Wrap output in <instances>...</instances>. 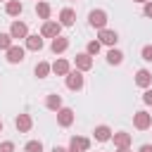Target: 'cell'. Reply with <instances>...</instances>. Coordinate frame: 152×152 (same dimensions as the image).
Returning <instances> with one entry per match:
<instances>
[{
	"mask_svg": "<svg viewBox=\"0 0 152 152\" xmlns=\"http://www.w3.org/2000/svg\"><path fill=\"white\" fill-rule=\"evenodd\" d=\"M88 24L95 26V28H104L107 26V12L104 10H93L88 14Z\"/></svg>",
	"mask_w": 152,
	"mask_h": 152,
	"instance_id": "1",
	"label": "cell"
},
{
	"mask_svg": "<svg viewBox=\"0 0 152 152\" xmlns=\"http://www.w3.org/2000/svg\"><path fill=\"white\" fill-rule=\"evenodd\" d=\"M59 31H62V26H59V21H43V28H40V36L43 38H57L59 36Z\"/></svg>",
	"mask_w": 152,
	"mask_h": 152,
	"instance_id": "2",
	"label": "cell"
},
{
	"mask_svg": "<svg viewBox=\"0 0 152 152\" xmlns=\"http://www.w3.org/2000/svg\"><path fill=\"white\" fill-rule=\"evenodd\" d=\"M66 88L69 90H81L83 88V71H69L66 74Z\"/></svg>",
	"mask_w": 152,
	"mask_h": 152,
	"instance_id": "3",
	"label": "cell"
},
{
	"mask_svg": "<svg viewBox=\"0 0 152 152\" xmlns=\"http://www.w3.org/2000/svg\"><path fill=\"white\" fill-rule=\"evenodd\" d=\"M57 124H59L62 128H69V126L74 124V109H71V107L57 109Z\"/></svg>",
	"mask_w": 152,
	"mask_h": 152,
	"instance_id": "4",
	"label": "cell"
},
{
	"mask_svg": "<svg viewBox=\"0 0 152 152\" xmlns=\"http://www.w3.org/2000/svg\"><path fill=\"white\" fill-rule=\"evenodd\" d=\"M133 126H135L138 131L150 128V126H152V114H147V112H135V114H133Z\"/></svg>",
	"mask_w": 152,
	"mask_h": 152,
	"instance_id": "5",
	"label": "cell"
},
{
	"mask_svg": "<svg viewBox=\"0 0 152 152\" xmlns=\"http://www.w3.org/2000/svg\"><path fill=\"white\" fill-rule=\"evenodd\" d=\"M97 40H100V45H109V48H114V45H116V40H119V36H116V31L100 28V36H97Z\"/></svg>",
	"mask_w": 152,
	"mask_h": 152,
	"instance_id": "6",
	"label": "cell"
},
{
	"mask_svg": "<svg viewBox=\"0 0 152 152\" xmlns=\"http://www.w3.org/2000/svg\"><path fill=\"white\" fill-rule=\"evenodd\" d=\"M10 36H12V40H14V38H26V36H28V26H26L24 21H12Z\"/></svg>",
	"mask_w": 152,
	"mask_h": 152,
	"instance_id": "7",
	"label": "cell"
},
{
	"mask_svg": "<svg viewBox=\"0 0 152 152\" xmlns=\"http://www.w3.org/2000/svg\"><path fill=\"white\" fill-rule=\"evenodd\" d=\"M74 64H76L78 71H88V69H93V57H90L88 52H81V55H76Z\"/></svg>",
	"mask_w": 152,
	"mask_h": 152,
	"instance_id": "8",
	"label": "cell"
},
{
	"mask_svg": "<svg viewBox=\"0 0 152 152\" xmlns=\"http://www.w3.org/2000/svg\"><path fill=\"white\" fill-rule=\"evenodd\" d=\"M14 126H17V131H19V133H28V131H31V126H33V119H31L28 114H19V116L14 119Z\"/></svg>",
	"mask_w": 152,
	"mask_h": 152,
	"instance_id": "9",
	"label": "cell"
},
{
	"mask_svg": "<svg viewBox=\"0 0 152 152\" xmlns=\"http://www.w3.org/2000/svg\"><path fill=\"white\" fill-rule=\"evenodd\" d=\"M7 62H10V64L24 62V48H21V45H12V48L7 50Z\"/></svg>",
	"mask_w": 152,
	"mask_h": 152,
	"instance_id": "10",
	"label": "cell"
},
{
	"mask_svg": "<svg viewBox=\"0 0 152 152\" xmlns=\"http://www.w3.org/2000/svg\"><path fill=\"white\" fill-rule=\"evenodd\" d=\"M69 147H74V150H78V152H88V150H90V140L83 138V135H74L71 142H69Z\"/></svg>",
	"mask_w": 152,
	"mask_h": 152,
	"instance_id": "11",
	"label": "cell"
},
{
	"mask_svg": "<svg viewBox=\"0 0 152 152\" xmlns=\"http://www.w3.org/2000/svg\"><path fill=\"white\" fill-rule=\"evenodd\" d=\"M93 135H95V140H100V142H107V140H112V128L109 126H95V131H93Z\"/></svg>",
	"mask_w": 152,
	"mask_h": 152,
	"instance_id": "12",
	"label": "cell"
},
{
	"mask_svg": "<svg viewBox=\"0 0 152 152\" xmlns=\"http://www.w3.org/2000/svg\"><path fill=\"white\" fill-rule=\"evenodd\" d=\"M74 19H76V12H74L71 7H64V10L59 12V26H71Z\"/></svg>",
	"mask_w": 152,
	"mask_h": 152,
	"instance_id": "13",
	"label": "cell"
},
{
	"mask_svg": "<svg viewBox=\"0 0 152 152\" xmlns=\"http://www.w3.org/2000/svg\"><path fill=\"white\" fill-rule=\"evenodd\" d=\"M26 50H33V52L43 50V36H38V33L26 36Z\"/></svg>",
	"mask_w": 152,
	"mask_h": 152,
	"instance_id": "14",
	"label": "cell"
},
{
	"mask_svg": "<svg viewBox=\"0 0 152 152\" xmlns=\"http://www.w3.org/2000/svg\"><path fill=\"white\" fill-rule=\"evenodd\" d=\"M150 83H152V74H150L147 69H140V71L135 74V86H140V88H150Z\"/></svg>",
	"mask_w": 152,
	"mask_h": 152,
	"instance_id": "15",
	"label": "cell"
},
{
	"mask_svg": "<svg viewBox=\"0 0 152 152\" xmlns=\"http://www.w3.org/2000/svg\"><path fill=\"white\" fill-rule=\"evenodd\" d=\"M112 140H114L116 147H128V145H131V133H126V131L112 133Z\"/></svg>",
	"mask_w": 152,
	"mask_h": 152,
	"instance_id": "16",
	"label": "cell"
},
{
	"mask_svg": "<svg viewBox=\"0 0 152 152\" xmlns=\"http://www.w3.org/2000/svg\"><path fill=\"white\" fill-rule=\"evenodd\" d=\"M52 52L55 55H59V52H64L66 48H69V38H64V36H57V38H52Z\"/></svg>",
	"mask_w": 152,
	"mask_h": 152,
	"instance_id": "17",
	"label": "cell"
},
{
	"mask_svg": "<svg viewBox=\"0 0 152 152\" xmlns=\"http://www.w3.org/2000/svg\"><path fill=\"white\" fill-rule=\"evenodd\" d=\"M50 69H52L57 76H66V74L71 71V66H69V62H66V59H57L55 64H50Z\"/></svg>",
	"mask_w": 152,
	"mask_h": 152,
	"instance_id": "18",
	"label": "cell"
},
{
	"mask_svg": "<svg viewBox=\"0 0 152 152\" xmlns=\"http://www.w3.org/2000/svg\"><path fill=\"white\" fill-rule=\"evenodd\" d=\"M21 10H24V5H21L19 0H7V5H5V12H7L10 17H19Z\"/></svg>",
	"mask_w": 152,
	"mask_h": 152,
	"instance_id": "19",
	"label": "cell"
},
{
	"mask_svg": "<svg viewBox=\"0 0 152 152\" xmlns=\"http://www.w3.org/2000/svg\"><path fill=\"white\" fill-rule=\"evenodd\" d=\"M45 107H48V109H52V112H57V109H62V97H59L57 93H52V95H48V97H45Z\"/></svg>",
	"mask_w": 152,
	"mask_h": 152,
	"instance_id": "20",
	"label": "cell"
},
{
	"mask_svg": "<svg viewBox=\"0 0 152 152\" xmlns=\"http://www.w3.org/2000/svg\"><path fill=\"white\" fill-rule=\"evenodd\" d=\"M50 12H52V10H50V5H48V2H43V0H38V2H36V14H38L40 19H45V21H48V19H50Z\"/></svg>",
	"mask_w": 152,
	"mask_h": 152,
	"instance_id": "21",
	"label": "cell"
},
{
	"mask_svg": "<svg viewBox=\"0 0 152 152\" xmlns=\"http://www.w3.org/2000/svg\"><path fill=\"white\" fill-rule=\"evenodd\" d=\"M107 62H109V64H121V62H124V52L112 48V50L107 52Z\"/></svg>",
	"mask_w": 152,
	"mask_h": 152,
	"instance_id": "22",
	"label": "cell"
},
{
	"mask_svg": "<svg viewBox=\"0 0 152 152\" xmlns=\"http://www.w3.org/2000/svg\"><path fill=\"white\" fill-rule=\"evenodd\" d=\"M33 71H36V76H38V78H45V76H48L52 69H50V64H48V62H38Z\"/></svg>",
	"mask_w": 152,
	"mask_h": 152,
	"instance_id": "23",
	"label": "cell"
},
{
	"mask_svg": "<svg viewBox=\"0 0 152 152\" xmlns=\"http://www.w3.org/2000/svg\"><path fill=\"white\" fill-rule=\"evenodd\" d=\"M12 45H14V43H12V36H10V33H0V50L7 52Z\"/></svg>",
	"mask_w": 152,
	"mask_h": 152,
	"instance_id": "24",
	"label": "cell"
},
{
	"mask_svg": "<svg viewBox=\"0 0 152 152\" xmlns=\"http://www.w3.org/2000/svg\"><path fill=\"white\" fill-rule=\"evenodd\" d=\"M24 152H43V142L40 140H28L26 147H24Z\"/></svg>",
	"mask_w": 152,
	"mask_h": 152,
	"instance_id": "25",
	"label": "cell"
},
{
	"mask_svg": "<svg viewBox=\"0 0 152 152\" xmlns=\"http://www.w3.org/2000/svg\"><path fill=\"white\" fill-rule=\"evenodd\" d=\"M100 48H102V45H100V40H90V43H88V48H86V52L93 57V55H97V52H100Z\"/></svg>",
	"mask_w": 152,
	"mask_h": 152,
	"instance_id": "26",
	"label": "cell"
},
{
	"mask_svg": "<svg viewBox=\"0 0 152 152\" xmlns=\"http://www.w3.org/2000/svg\"><path fill=\"white\" fill-rule=\"evenodd\" d=\"M140 55H142L145 62H152V45H145V48L140 50Z\"/></svg>",
	"mask_w": 152,
	"mask_h": 152,
	"instance_id": "27",
	"label": "cell"
},
{
	"mask_svg": "<svg viewBox=\"0 0 152 152\" xmlns=\"http://www.w3.org/2000/svg\"><path fill=\"white\" fill-rule=\"evenodd\" d=\"M0 152H14V142H10V140L0 142Z\"/></svg>",
	"mask_w": 152,
	"mask_h": 152,
	"instance_id": "28",
	"label": "cell"
},
{
	"mask_svg": "<svg viewBox=\"0 0 152 152\" xmlns=\"http://www.w3.org/2000/svg\"><path fill=\"white\" fill-rule=\"evenodd\" d=\"M142 14H145V17H152V0H147V2H145V7H142Z\"/></svg>",
	"mask_w": 152,
	"mask_h": 152,
	"instance_id": "29",
	"label": "cell"
},
{
	"mask_svg": "<svg viewBox=\"0 0 152 152\" xmlns=\"http://www.w3.org/2000/svg\"><path fill=\"white\" fill-rule=\"evenodd\" d=\"M142 102H145V104H152V90H150V88L145 90V95H142Z\"/></svg>",
	"mask_w": 152,
	"mask_h": 152,
	"instance_id": "30",
	"label": "cell"
},
{
	"mask_svg": "<svg viewBox=\"0 0 152 152\" xmlns=\"http://www.w3.org/2000/svg\"><path fill=\"white\" fill-rule=\"evenodd\" d=\"M138 152H152V145H142V147H140Z\"/></svg>",
	"mask_w": 152,
	"mask_h": 152,
	"instance_id": "31",
	"label": "cell"
},
{
	"mask_svg": "<svg viewBox=\"0 0 152 152\" xmlns=\"http://www.w3.org/2000/svg\"><path fill=\"white\" fill-rule=\"evenodd\" d=\"M52 152H66V150H64V147H59V145H55V147H52Z\"/></svg>",
	"mask_w": 152,
	"mask_h": 152,
	"instance_id": "32",
	"label": "cell"
},
{
	"mask_svg": "<svg viewBox=\"0 0 152 152\" xmlns=\"http://www.w3.org/2000/svg\"><path fill=\"white\" fill-rule=\"evenodd\" d=\"M116 152H131V150H128V147H119Z\"/></svg>",
	"mask_w": 152,
	"mask_h": 152,
	"instance_id": "33",
	"label": "cell"
},
{
	"mask_svg": "<svg viewBox=\"0 0 152 152\" xmlns=\"http://www.w3.org/2000/svg\"><path fill=\"white\" fill-rule=\"evenodd\" d=\"M66 152H78V150H74V147H69V150H66Z\"/></svg>",
	"mask_w": 152,
	"mask_h": 152,
	"instance_id": "34",
	"label": "cell"
},
{
	"mask_svg": "<svg viewBox=\"0 0 152 152\" xmlns=\"http://www.w3.org/2000/svg\"><path fill=\"white\" fill-rule=\"evenodd\" d=\"M133 2H142V5H145V2H147V0H133Z\"/></svg>",
	"mask_w": 152,
	"mask_h": 152,
	"instance_id": "35",
	"label": "cell"
},
{
	"mask_svg": "<svg viewBox=\"0 0 152 152\" xmlns=\"http://www.w3.org/2000/svg\"><path fill=\"white\" fill-rule=\"evenodd\" d=\"M0 133H2V121H0Z\"/></svg>",
	"mask_w": 152,
	"mask_h": 152,
	"instance_id": "36",
	"label": "cell"
},
{
	"mask_svg": "<svg viewBox=\"0 0 152 152\" xmlns=\"http://www.w3.org/2000/svg\"><path fill=\"white\" fill-rule=\"evenodd\" d=\"M36 2H38V0H36Z\"/></svg>",
	"mask_w": 152,
	"mask_h": 152,
	"instance_id": "37",
	"label": "cell"
}]
</instances>
